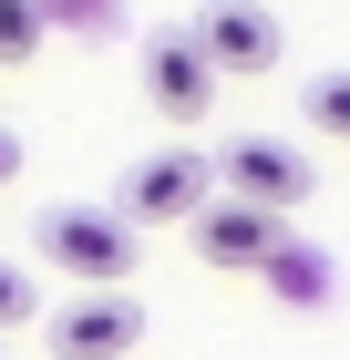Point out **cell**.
Segmentation results:
<instances>
[{"mask_svg": "<svg viewBox=\"0 0 350 360\" xmlns=\"http://www.w3.org/2000/svg\"><path fill=\"white\" fill-rule=\"evenodd\" d=\"M216 186L237 195V206H258V217H289V206H309V155L299 144H278V134H237L227 155H216Z\"/></svg>", "mask_w": 350, "mask_h": 360, "instance_id": "cell-3", "label": "cell"}, {"mask_svg": "<svg viewBox=\"0 0 350 360\" xmlns=\"http://www.w3.org/2000/svg\"><path fill=\"white\" fill-rule=\"evenodd\" d=\"M196 248H206L216 268H278V217H258V206H237V195H206Z\"/></svg>", "mask_w": 350, "mask_h": 360, "instance_id": "cell-7", "label": "cell"}, {"mask_svg": "<svg viewBox=\"0 0 350 360\" xmlns=\"http://www.w3.org/2000/svg\"><path fill=\"white\" fill-rule=\"evenodd\" d=\"M0 186H21V134L0 124Z\"/></svg>", "mask_w": 350, "mask_h": 360, "instance_id": "cell-11", "label": "cell"}, {"mask_svg": "<svg viewBox=\"0 0 350 360\" xmlns=\"http://www.w3.org/2000/svg\"><path fill=\"white\" fill-rule=\"evenodd\" d=\"M309 134L350 144V72H320V83H309Z\"/></svg>", "mask_w": 350, "mask_h": 360, "instance_id": "cell-8", "label": "cell"}, {"mask_svg": "<svg viewBox=\"0 0 350 360\" xmlns=\"http://www.w3.org/2000/svg\"><path fill=\"white\" fill-rule=\"evenodd\" d=\"M42 21H52L42 0H0V62H31V52H42Z\"/></svg>", "mask_w": 350, "mask_h": 360, "instance_id": "cell-9", "label": "cell"}, {"mask_svg": "<svg viewBox=\"0 0 350 360\" xmlns=\"http://www.w3.org/2000/svg\"><path fill=\"white\" fill-rule=\"evenodd\" d=\"M73 11H82V0H73Z\"/></svg>", "mask_w": 350, "mask_h": 360, "instance_id": "cell-12", "label": "cell"}, {"mask_svg": "<svg viewBox=\"0 0 350 360\" xmlns=\"http://www.w3.org/2000/svg\"><path fill=\"white\" fill-rule=\"evenodd\" d=\"M206 195H216V165L196 155V144H175V155H144V165L124 175V206H113V217L135 226V237L144 226H196Z\"/></svg>", "mask_w": 350, "mask_h": 360, "instance_id": "cell-2", "label": "cell"}, {"mask_svg": "<svg viewBox=\"0 0 350 360\" xmlns=\"http://www.w3.org/2000/svg\"><path fill=\"white\" fill-rule=\"evenodd\" d=\"M196 52L216 62V83H227V72H278L289 31H278L268 0H216V11H196Z\"/></svg>", "mask_w": 350, "mask_h": 360, "instance_id": "cell-5", "label": "cell"}, {"mask_svg": "<svg viewBox=\"0 0 350 360\" xmlns=\"http://www.w3.org/2000/svg\"><path fill=\"white\" fill-rule=\"evenodd\" d=\"M31 248H42V268L82 278V288H124V268H135V226L113 217V206H42Z\"/></svg>", "mask_w": 350, "mask_h": 360, "instance_id": "cell-1", "label": "cell"}, {"mask_svg": "<svg viewBox=\"0 0 350 360\" xmlns=\"http://www.w3.org/2000/svg\"><path fill=\"white\" fill-rule=\"evenodd\" d=\"M135 340H144V309L124 299V288H82V299L52 319V350L62 360H124Z\"/></svg>", "mask_w": 350, "mask_h": 360, "instance_id": "cell-6", "label": "cell"}, {"mask_svg": "<svg viewBox=\"0 0 350 360\" xmlns=\"http://www.w3.org/2000/svg\"><path fill=\"white\" fill-rule=\"evenodd\" d=\"M144 103H155L165 124H206L216 113V62L196 52V21H175V31L144 41Z\"/></svg>", "mask_w": 350, "mask_h": 360, "instance_id": "cell-4", "label": "cell"}, {"mask_svg": "<svg viewBox=\"0 0 350 360\" xmlns=\"http://www.w3.org/2000/svg\"><path fill=\"white\" fill-rule=\"evenodd\" d=\"M21 319H31V268L0 257V330H21Z\"/></svg>", "mask_w": 350, "mask_h": 360, "instance_id": "cell-10", "label": "cell"}]
</instances>
